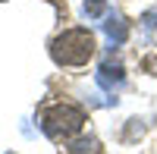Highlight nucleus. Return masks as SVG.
Returning <instances> with one entry per match:
<instances>
[{"label": "nucleus", "instance_id": "obj_1", "mask_svg": "<svg viewBox=\"0 0 157 154\" xmlns=\"http://www.w3.org/2000/svg\"><path fill=\"white\" fill-rule=\"evenodd\" d=\"M50 57L60 66H85L94 57V38L85 29H69L50 44Z\"/></svg>", "mask_w": 157, "mask_h": 154}, {"label": "nucleus", "instance_id": "obj_5", "mask_svg": "<svg viewBox=\"0 0 157 154\" xmlns=\"http://www.w3.org/2000/svg\"><path fill=\"white\" fill-rule=\"evenodd\" d=\"M69 154H101V142L98 138H78V142H72V148H69Z\"/></svg>", "mask_w": 157, "mask_h": 154}, {"label": "nucleus", "instance_id": "obj_2", "mask_svg": "<svg viewBox=\"0 0 157 154\" xmlns=\"http://www.w3.org/2000/svg\"><path fill=\"white\" fill-rule=\"evenodd\" d=\"M82 123H85V113L78 110V107H72V104H57V107L44 110L41 129H44L47 138L63 142V138H69V135H75L78 129H82Z\"/></svg>", "mask_w": 157, "mask_h": 154}, {"label": "nucleus", "instance_id": "obj_7", "mask_svg": "<svg viewBox=\"0 0 157 154\" xmlns=\"http://www.w3.org/2000/svg\"><path fill=\"white\" fill-rule=\"evenodd\" d=\"M104 13H107V3H104V0H88L85 3V16H91V19L104 16Z\"/></svg>", "mask_w": 157, "mask_h": 154}, {"label": "nucleus", "instance_id": "obj_4", "mask_svg": "<svg viewBox=\"0 0 157 154\" xmlns=\"http://www.w3.org/2000/svg\"><path fill=\"white\" fill-rule=\"evenodd\" d=\"M104 32H107L110 41L123 44V41H126V35H129V25H126L123 16H107V22H104Z\"/></svg>", "mask_w": 157, "mask_h": 154}, {"label": "nucleus", "instance_id": "obj_6", "mask_svg": "<svg viewBox=\"0 0 157 154\" xmlns=\"http://www.w3.org/2000/svg\"><path fill=\"white\" fill-rule=\"evenodd\" d=\"M141 29H145V41H154V35H157V13L154 10H148L141 16Z\"/></svg>", "mask_w": 157, "mask_h": 154}, {"label": "nucleus", "instance_id": "obj_3", "mask_svg": "<svg viewBox=\"0 0 157 154\" xmlns=\"http://www.w3.org/2000/svg\"><path fill=\"white\" fill-rule=\"evenodd\" d=\"M123 82H126L123 63H116V60H107V63H101V69H98V85H101V88L113 91V88H120Z\"/></svg>", "mask_w": 157, "mask_h": 154}]
</instances>
